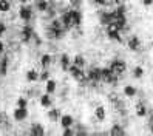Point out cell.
<instances>
[{
  "label": "cell",
  "instance_id": "4fadbf2b",
  "mask_svg": "<svg viewBox=\"0 0 153 136\" xmlns=\"http://www.w3.org/2000/svg\"><path fill=\"white\" fill-rule=\"evenodd\" d=\"M105 34H107V37H108L110 40H114V42H122V36L121 33L114 28V26H107L105 28Z\"/></svg>",
  "mask_w": 153,
  "mask_h": 136
},
{
  "label": "cell",
  "instance_id": "f1b7e54d",
  "mask_svg": "<svg viewBox=\"0 0 153 136\" xmlns=\"http://www.w3.org/2000/svg\"><path fill=\"white\" fill-rule=\"evenodd\" d=\"M40 105L50 110L51 105H53V97H51L50 94H47V93H43V94L40 96Z\"/></svg>",
  "mask_w": 153,
  "mask_h": 136
},
{
  "label": "cell",
  "instance_id": "7c38bea8",
  "mask_svg": "<svg viewBox=\"0 0 153 136\" xmlns=\"http://www.w3.org/2000/svg\"><path fill=\"white\" fill-rule=\"evenodd\" d=\"M59 124H60L62 129L65 130V129H73L76 121H74V117L71 116V114H62L60 119H59Z\"/></svg>",
  "mask_w": 153,
  "mask_h": 136
},
{
  "label": "cell",
  "instance_id": "f35d334b",
  "mask_svg": "<svg viewBox=\"0 0 153 136\" xmlns=\"http://www.w3.org/2000/svg\"><path fill=\"white\" fill-rule=\"evenodd\" d=\"M142 5H144V6H152V5H153V2H152V0H144Z\"/></svg>",
  "mask_w": 153,
  "mask_h": 136
},
{
  "label": "cell",
  "instance_id": "44dd1931",
  "mask_svg": "<svg viewBox=\"0 0 153 136\" xmlns=\"http://www.w3.org/2000/svg\"><path fill=\"white\" fill-rule=\"evenodd\" d=\"M60 116H62L60 108H56V107H51L50 110H48V113H47V117H48L51 122H57L60 119Z\"/></svg>",
  "mask_w": 153,
  "mask_h": 136
},
{
  "label": "cell",
  "instance_id": "52a82bcc",
  "mask_svg": "<svg viewBox=\"0 0 153 136\" xmlns=\"http://www.w3.org/2000/svg\"><path fill=\"white\" fill-rule=\"evenodd\" d=\"M102 82L108 84L111 87H116V85H118V82H119V77L116 76L108 67H105V68H102Z\"/></svg>",
  "mask_w": 153,
  "mask_h": 136
},
{
  "label": "cell",
  "instance_id": "d590c367",
  "mask_svg": "<svg viewBox=\"0 0 153 136\" xmlns=\"http://www.w3.org/2000/svg\"><path fill=\"white\" fill-rule=\"evenodd\" d=\"M33 39H34V42H36V45H37V47H40V45H42V39H40V36H39L37 33H34Z\"/></svg>",
  "mask_w": 153,
  "mask_h": 136
},
{
  "label": "cell",
  "instance_id": "9a60e30c",
  "mask_svg": "<svg viewBox=\"0 0 153 136\" xmlns=\"http://www.w3.org/2000/svg\"><path fill=\"white\" fill-rule=\"evenodd\" d=\"M28 117V108H16L13 111V119L16 122H22Z\"/></svg>",
  "mask_w": 153,
  "mask_h": 136
},
{
  "label": "cell",
  "instance_id": "83f0119b",
  "mask_svg": "<svg viewBox=\"0 0 153 136\" xmlns=\"http://www.w3.org/2000/svg\"><path fill=\"white\" fill-rule=\"evenodd\" d=\"M122 93H124V96H125V97L133 99L134 96L138 94V90H136V87H133V85H125V87H124V90H122Z\"/></svg>",
  "mask_w": 153,
  "mask_h": 136
},
{
  "label": "cell",
  "instance_id": "603a6c76",
  "mask_svg": "<svg viewBox=\"0 0 153 136\" xmlns=\"http://www.w3.org/2000/svg\"><path fill=\"white\" fill-rule=\"evenodd\" d=\"M71 62H73L74 67H77V68H80V70H84V68L87 67V59L82 56V54H76Z\"/></svg>",
  "mask_w": 153,
  "mask_h": 136
},
{
  "label": "cell",
  "instance_id": "7402d4cb",
  "mask_svg": "<svg viewBox=\"0 0 153 136\" xmlns=\"http://www.w3.org/2000/svg\"><path fill=\"white\" fill-rule=\"evenodd\" d=\"M107 117V113H105V107L104 105H97L94 108V119L97 122H104Z\"/></svg>",
  "mask_w": 153,
  "mask_h": 136
},
{
  "label": "cell",
  "instance_id": "8992f818",
  "mask_svg": "<svg viewBox=\"0 0 153 136\" xmlns=\"http://www.w3.org/2000/svg\"><path fill=\"white\" fill-rule=\"evenodd\" d=\"M33 16H34L33 5H30V3H22V5L19 6V17L25 22V25H30Z\"/></svg>",
  "mask_w": 153,
  "mask_h": 136
},
{
  "label": "cell",
  "instance_id": "5b68a950",
  "mask_svg": "<svg viewBox=\"0 0 153 136\" xmlns=\"http://www.w3.org/2000/svg\"><path fill=\"white\" fill-rule=\"evenodd\" d=\"M108 102L114 107V110L118 111L121 116H127V108H125V104H124V101H122L118 94L110 93V94H108Z\"/></svg>",
  "mask_w": 153,
  "mask_h": 136
},
{
  "label": "cell",
  "instance_id": "d4e9b609",
  "mask_svg": "<svg viewBox=\"0 0 153 136\" xmlns=\"http://www.w3.org/2000/svg\"><path fill=\"white\" fill-rule=\"evenodd\" d=\"M56 90H57V82H56V80L54 79H48L47 80V85H45V91H47V94H54L56 93Z\"/></svg>",
  "mask_w": 153,
  "mask_h": 136
},
{
  "label": "cell",
  "instance_id": "484cf974",
  "mask_svg": "<svg viewBox=\"0 0 153 136\" xmlns=\"http://www.w3.org/2000/svg\"><path fill=\"white\" fill-rule=\"evenodd\" d=\"M51 63H53V56H51V54H50V53L42 54V57H40V65H42V68H43V70H48Z\"/></svg>",
  "mask_w": 153,
  "mask_h": 136
},
{
  "label": "cell",
  "instance_id": "4dcf8cb0",
  "mask_svg": "<svg viewBox=\"0 0 153 136\" xmlns=\"http://www.w3.org/2000/svg\"><path fill=\"white\" fill-rule=\"evenodd\" d=\"M16 102H17V108H28V97L20 96Z\"/></svg>",
  "mask_w": 153,
  "mask_h": 136
},
{
  "label": "cell",
  "instance_id": "ba28073f",
  "mask_svg": "<svg viewBox=\"0 0 153 136\" xmlns=\"http://www.w3.org/2000/svg\"><path fill=\"white\" fill-rule=\"evenodd\" d=\"M68 73H70V76L73 77L74 80H77V82H80V84H85V82H87V73H85L84 70H80V68L74 67L73 63H71Z\"/></svg>",
  "mask_w": 153,
  "mask_h": 136
},
{
  "label": "cell",
  "instance_id": "4316f807",
  "mask_svg": "<svg viewBox=\"0 0 153 136\" xmlns=\"http://www.w3.org/2000/svg\"><path fill=\"white\" fill-rule=\"evenodd\" d=\"M25 79L28 80V82H37V80H39V71L34 70V68L28 70L25 73Z\"/></svg>",
  "mask_w": 153,
  "mask_h": 136
},
{
  "label": "cell",
  "instance_id": "f546056e",
  "mask_svg": "<svg viewBox=\"0 0 153 136\" xmlns=\"http://www.w3.org/2000/svg\"><path fill=\"white\" fill-rule=\"evenodd\" d=\"M10 11H11V2L0 0V13H10Z\"/></svg>",
  "mask_w": 153,
  "mask_h": 136
},
{
  "label": "cell",
  "instance_id": "ffe728a7",
  "mask_svg": "<svg viewBox=\"0 0 153 136\" xmlns=\"http://www.w3.org/2000/svg\"><path fill=\"white\" fill-rule=\"evenodd\" d=\"M8 67H10V56L3 54L2 59H0V74H2V77L8 74Z\"/></svg>",
  "mask_w": 153,
  "mask_h": 136
},
{
  "label": "cell",
  "instance_id": "8fae6325",
  "mask_svg": "<svg viewBox=\"0 0 153 136\" xmlns=\"http://www.w3.org/2000/svg\"><path fill=\"white\" fill-rule=\"evenodd\" d=\"M34 28L31 25H23L22 30H20V40L23 43H30L33 40V36H34Z\"/></svg>",
  "mask_w": 153,
  "mask_h": 136
},
{
  "label": "cell",
  "instance_id": "5bb4252c",
  "mask_svg": "<svg viewBox=\"0 0 153 136\" xmlns=\"http://www.w3.org/2000/svg\"><path fill=\"white\" fill-rule=\"evenodd\" d=\"M127 47H128L131 51H134V53L139 51V50H141V47H142V45H141V39L138 37L136 34L130 36V37L127 39Z\"/></svg>",
  "mask_w": 153,
  "mask_h": 136
},
{
  "label": "cell",
  "instance_id": "30bf717a",
  "mask_svg": "<svg viewBox=\"0 0 153 136\" xmlns=\"http://www.w3.org/2000/svg\"><path fill=\"white\" fill-rule=\"evenodd\" d=\"M59 20H60V23H62V26H64V30H65V31L73 30V23H71V14H70V8H65V10L60 13Z\"/></svg>",
  "mask_w": 153,
  "mask_h": 136
},
{
  "label": "cell",
  "instance_id": "8d00e7d4",
  "mask_svg": "<svg viewBox=\"0 0 153 136\" xmlns=\"http://www.w3.org/2000/svg\"><path fill=\"white\" fill-rule=\"evenodd\" d=\"M62 136H74V130L73 129H65L62 132Z\"/></svg>",
  "mask_w": 153,
  "mask_h": 136
},
{
  "label": "cell",
  "instance_id": "7a4b0ae2",
  "mask_svg": "<svg viewBox=\"0 0 153 136\" xmlns=\"http://www.w3.org/2000/svg\"><path fill=\"white\" fill-rule=\"evenodd\" d=\"M97 19H99V23L102 26H105V28L114 25V20H116L114 10H99L97 11Z\"/></svg>",
  "mask_w": 153,
  "mask_h": 136
},
{
  "label": "cell",
  "instance_id": "9c48e42d",
  "mask_svg": "<svg viewBox=\"0 0 153 136\" xmlns=\"http://www.w3.org/2000/svg\"><path fill=\"white\" fill-rule=\"evenodd\" d=\"M70 14H71V23H73V28H80L82 20H84L82 11L77 10V8H71L70 6Z\"/></svg>",
  "mask_w": 153,
  "mask_h": 136
},
{
  "label": "cell",
  "instance_id": "74e56055",
  "mask_svg": "<svg viewBox=\"0 0 153 136\" xmlns=\"http://www.w3.org/2000/svg\"><path fill=\"white\" fill-rule=\"evenodd\" d=\"M5 54V43H3V40L0 39V56H3Z\"/></svg>",
  "mask_w": 153,
  "mask_h": 136
},
{
  "label": "cell",
  "instance_id": "836d02e7",
  "mask_svg": "<svg viewBox=\"0 0 153 136\" xmlns=\"http://www.w3.org/2000/svg\"><path fill=\"white\" fill-rule=\"evenodd\" d=\"M50 70H43L42 73H39V80H45V82H47V80L50 79Z\"/></svg>",
  "mask_w": 153,
  "mask_h": 136
},
{
  "label": "cell",
  "instance_id": "60d3db41",
  "mask_svg": "<svg viewBox=\"0 0 153 136\" xmlns=\"http://www.w3.org/2000/svg\"><path fill=\"white\" fill-rule=\"evenodd\" d=\"M150 133H152V135H153V122H152V124H150Z\"/></svg>",
  "mask_w": 153,
  "mask_h": 136
},
{
  "label": "cell",
  "instance_id": "d6986e66",
  "mask_svg": "<svg viewBox=\"0 0 153 136\" xmlns=\"http://www.w3.org/2000/svg\"><path fill=\"white\" fill-rule=\"evenodd\" d=\"M108 136H127V133H125V129L121 124H113L110 127Z\"/></svg>",
  "mask_w": 153,
  "mask_h": 136
},
{
  "label": "cell",
  "instance_id": "ab89813d",
  "mask_svg": "<svg viewBox=\"0 0 153 136\" xmlns=\"http://www.w3.org/2000/svg\"><path fill=\"white\" fill-rule=\"evenodd\" d=\"M88 136H105L104 133H99V132H94V133H88Z\"/></svg>",
  "mask_w": 153,
  "mask_h": 136
},
{
  "label": "cell",
  "instance_id": "d6a6232c",
  "mask_svg": "<svg viewBox=\"0 0 153 136\" xmlns=\"http://www.w3.org/2000/svg\"><path fill=\"white\" fill-rule=\"evenodd\" d=\"M56 13H57V11H56V5H54V3H51L50 10L47 11V17H48V19H51V20H53V19H56Z\"/></svg>",
  "mask_w": 153,
  "mask_h": 136
},
{
  "label": "cell",
  "instance_id": "2e32d148",
  "mask_svg": "<svg viewBox=\"0 0 153 136\" xmlns=\"http://www.w3.org/2000/svg\"><path fill=\"white\" fill-rule=\"evenodd\" d=\"M30 136H45V129L40 122H33L30 127Z\"/></svg>",
  "mask_w": 153,
  "mask_h": 136
},
{
  "label": "cell",
  "instance_id": "b9f144b4",
  "mask_svg": "<svg viewBox=\"0 0 153 136\" xmlns=\"http://www.w3.org/2000/svg\"><path fill=\"white\" fill-rule=\"evenodd\" d=\"M152 48H153V40H152Z\"/></svg>",
  "mask_w": 153,
  "mask_h": 136
},
{
  "label": "cell",
  "instance_id": "277c9868",
  "mask_svg": "<svg viewBox=\"0 0 153 136\" xmlns=\"http://www.w3.org/2000/svg\"><path fill=\"white\" fill-rule=\"evenodd\" d=\"M87 82L93 84V85L102 82V68L97 67V65L90 67L88 71H87Z\"/></svg>",
  "mask_w": 153,
  "mask_h": 136
},
{
  "label": "cell",
  "instance_id": "6da1fadb",
  "mask_svg": "<svg viewBox=\"0 0 153 136\" xmlns=\"http://www.w3.org/2000/svg\"><path fill=\"white\" fill-rule=\"evenodd\" d=\"M67 34V31L64 30L60 20L59 19H53L50 22V25L47 26V36L48 39H54V40H60L64 39V36Z\"/></svg>",
  "mask_w": 153,
  "mask_h": 136
},
{
  "label": "cell",
  "instance_id": "7bdbcfd3",
  "mask_svg": "<svg viewBox=\"0 0 153 136\" xmlns=\"http://www.w3.org/2000/svg\"><path fill=\"white\" fill-rule=\"evenodd\" d=\"M0 77H2V74H0Z\"/></svg>",
  "mask_w": 153,
  "mask_h": 136
},
{
  "label": "cell",
  "instance_id": "3957f363",
  "mask_svg": "<svg viewBox=\"0 0 153 136\" xmlns=\"http://www.w3.org/2000/svg\"><path fill=\"white\" fill-rule=\"evenodd\" d=\"M108 68H110L118 77H121L125 71H127V62H125L124 59H118V57L111 59V60L108 62Z\"/></svg>",
  "mask_w": 153,
  "mask_h": 136
},
{
  "label": "cell",
  "instance_id": "1f68e13d",
  "mask_svg": "<svg viewBox=\"0 0 153 136\" xmlns=\"http://www.w3.org/2000/svg\"><path fill=\"white\" fill-rule=\"evenodd\" d=\"M144 76V68L141 65H136L133 68V77H136V79H141Z\"/></svg>",
  "mask_w": 153,
  "mask_h": 136
},
{
  "label": "cell",
  "instance_id": "cb8c5ba5",
  "mask_svg": "<svg viewBox=\"0 0 153 136\" xmlns=\"http://www.w3.org/2000/svg\"><path fill=\"white\" fill-rule=\"evenodd\" d=\"M50 6H51V2H47V0H40V2L34 3L36 10H37L39 13H43V14H47V11L50 10Z\"/></svg>",
  "mask_w": 153,
  "mask_h": 136
},
{
  "label": "cell",
  "instance_id": "e0dca14e",
  "mask_svg": "<svg viewBox=\"0 0 153 136\" xmlns=\"http://www.w3.org/2000/svg\"><path fill=\"white\" fill-rule=\"evenodd\" d=\"M71 57L68 56L67 53H62L60 54V57H59V65H60V68H62V71H68L70 70V67H71Z\"/></svg>",
  "mask_w": 153,
  "mask_h": 136
},
{
  "label": "cell",
  "instance_id": "ac0fdd59",
  "mask_svg": "<svg viewBox=\"0 0 153 136\" xmlns=\"http://www.w3.org/2000/svg\"><path fill=\"white\" fill-rule=\"evenodd\" d=\"M134 111H136L138 117H146L149 114V108H147L146 104H144V101H139V102H136V105H134Z\"/></svg>",
  "mask_w": 153,
  "mask_h": 136
},
{
  "label": "cell",
  "instance_id": "e575fe53",
  "mask_svg": "<svg viewBox=\"0 0 153 136\" xmlns=\"http://www.w3.org/2000/svg\"><path fill=\"white\" fill-rule=\"evenodd\" d=\"M5 33H6V23L0 20V39L3 37V34H5Z\"/></svg>",
  "mask_w": 153,
  "mask_h": 136
}]
</instances>
